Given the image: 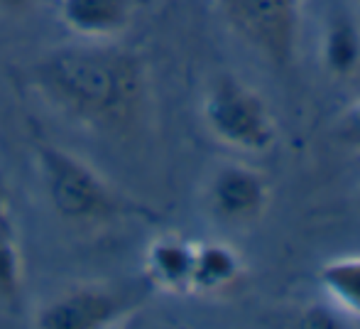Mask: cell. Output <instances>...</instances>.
Listing matches in <instances>:
<instances>
[{
  "mask_svg": "<svg viewBox=\"0 0 360 329\" xmlns=\"http://www.w3.org/2000/svg\"><path fill=\"white\" fill-rule=\"evenodd\" d=\"M194 248V244L176 234H165L152 241L145 251V273L152 285L167 292H189Z\"/></svg>",
  "mask_w": 360,
  "mask_h": 329,
  "instance_id": "obj_7",
  "label": "cell"
},
{
  "mask_svg": "<svg viewBox=\"0 0 360 329\" xmlns=\"http://www.w3.org/2000/svg\"><path fill=\"white\" fill-rule=\"evenodd\" d=\"M231 30L265 59L287 64L297 44L299 0H216Z\"/></svg>",
  "mask_w": 360,
  "mask_h": 329,
  "instance_id": "obj_4",
  "label": "cell"
},
{
  "mask_svg": "<svg viewBox=\"0 0 360 329\" xmlns=\"http://www.w3.org/2000/svg\"><path fill=\"white\" fill-rule=\"evenodd\" d=\"M62 20L86 39H110L128 27L133 0H62Z\"/></svg>",
  "mask_w": 360,
  "mask_h": 329,
  "instance_id": "obj_8",
  "label": "cell"
},
{
  "mask_svg": "<svg viewBox=\"0 0 360 329\" xmlns=\"http://www.w3.org/2000/svg\"><path fill=\"white\" fill-rule=\"evenodd\" d=\"M30 3H34V0H0V5L8 10H25Z\"/></svg>",
  "mask_w": 360,
  "mask_h": 329,
  "instance_id": "obj_15",
  "label": "cell"
},
{
  "mask_svg": "<svg viewBox=\"0 0 360 329\" xmlns=\"http://www.w3.org/2000/svg\"><path fill=\"white\" fill-rule=\"evenodd\" d=\"M321 285L343 310L360 315V256L328 261L321 268Z\"/></svg>",
  "mask_w": 360,
  "mask_h": 329,
  "instance_id": "obj_11",
  "label": "cell"
},
{
  "mask_svg": "<svg viewBox=\"0 0 360 329\" xmlns=\"http://www.w3.org/2000/svg\"><path fill=\"white\" fill-rule=\"evenodd\" d=\"M267 185L260 172L245 165H223L209 182V206L221 221L248 224L267 206Z\"/></svg>",
  "mask_w": 360,
  "mask_h": 329,
  "instance_id": "obj_6",
  "label": "cell"
},
{
  "mask_svg": "<svg viewBox=\"0 0 360 329\" xmlns=\"http://www.w3.org/2000/svg\"><path fill=\"white\" fill-rule=\"evenodd\" d=\"M204 120L216 140L243 153H262L275 143V123L262 96L231 74L211 84Z\"/></svg>",
  "mask_w": 360,
  "mask_h": 329,
  "instance_id": "obj_3",
  "label": "cell"
},
{
  "mask_svg": "<svg viewBox=\"0 0 360 329\" xmlns=\"http://www.w3.org/2000/svg\"><path fill=\"white\" fill-rule=\"evenodd\" d=\"M323 59L336 77H351L360 64V27L348 10H336L328 20Z\"/></svg>",
  "mask_w": 360,
  "mask_h": 329,
  "instance_id": "obj_10",
  "label": "cell"
},
{
  "mask_svg": "<svg viewBox=\"0 0 360 329\" xmlns=\"http://www.w3.org/2000/svg\"><path fill=\"white\" fill-rule=\"evenodd\" d=\"M37 163L49 204L69 224H105L130 209L128 201L94 167L69 150L39 145Z\"/></svg>",
  "mask_w": 360,
  "mask_h": 329,
  "instance_id": "obj_2",
  "label": "cell"
},
{
  "mask_svg": "<svg viewBox=\"0 0 360 329\" xmlns=\"http://www.w3.org/2000/svg\"><path fill=\"white\" fill-rule=\"evenodd\" d=\"M8 182H5L3 172H0V224L8 221Z\"/></svg>",
  "mask_w": 360,
  "mask_h": 329,
  "instance_id": "obj_14",
  "label": "cell"
},
{
  "mask_svg": "<svg viewBox=\"0 0 360 329\" xmlns=\"http://www.w3.org/2000/svg\"><path fill=\"white\" fill-rule=\"evenodd\" d=\"M336 135L343 145H348V148H353V150H360V101L351 104L338 116Z\"/></svg>",
  "mask_w": 360,
  "mask_h": 329,
  "instance_id": "obj_13",
  "label": "cell"
},
{
  "mask_svg": "<svg viewBox=\"0 0 360 329\" xmlns=\"http://www.w3.org/2000/svg\"><path fill=\"white\" fill-rule=\"evenodd\" d=\"M240 275V258L226 244H201L194 248L191 290L223 292Z\"/></svg>",
  "mask_w": 360,
  "mask_h": 329,
  "instance_id": "obj_9",
  "label": "cell"
},
{
  "mask_svg": "<svg viewBox=\"0 0 360 329\" xmlns=\"http://www.w3.org/2000/svg\"><path fill=\"white\" fill-rule=\"evenodd\" d=\"M123 295L103 285H81L64 290L37 310L34 327L42 329H103L125 312Z\"/></svg>",
  "mask_w": 360,
  "mask_h": 329,
  "instance_id": "obj_5",
  "label": "cell"
},
{
  "mask_svg": "<svg viewBox=\"0 0 360 329\" xmlns=\"http://www.w3.org/2000/svg\"><path fill=\"white\" fill-rule=\"evenodd\" d=\"M32 82L57 108L94 128H123L145 101V69L138 54L113 44H69L44 54Z\"/></svg>",
  "mask_w": 360,
  "mask_h": 329,
  "instance_id": "obj_1",
  "label": "cell"
},
{
  "mask_svg": "<svg viewBox=\"0 0 360 329\" xmlns=\"http://www.w3.org/2000/svg\"><path fill=\"white\" fill-rule=\"evenodd\" d=\"M22 287V258L10 221L0 224V302L10 305L18 300Z\"/></svg>",
  "mask_w": 360,
  "mask_h": 329,
  "instance_id": "obj_12",
  "label": "cell"
}]
</instances>
